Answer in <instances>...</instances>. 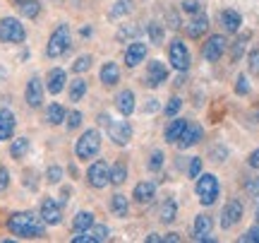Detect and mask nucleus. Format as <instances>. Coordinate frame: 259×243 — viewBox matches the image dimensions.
Returning a JSON list of instances; mask_svg holds the SVG:
<instances>
[{
  "instance_id": "45",
  "label": "nucleus",
  "mask_w": 259,
  "mask_h": 243,
  "mask_svg": "<svg viewBox=\"0 0 259 243\" xmlns=\"http://www.w3.org/2000/svg\"><path fill=\"white\" fill-rule=\"evenodd\" d=\"M92 234H94V238H96V243H99V241H106V238H108V226L99 224V226H96V229L92 231Z\"/></svg>"
},
{
  "instance_id": "17",
  "label": "nucleus",
  "mask_w": 259,
  "mask_h": 243,
  "mask_svg": "<svg viewBox=\"0 0 259 243\" xmlns=\"http://www.w3.org/2000/svg\"><path fill=\"white\" fill-rule=\"evenodd\" d=\"M206 29H209V19H206V15H204V12H197V15L192 17V22L185 27V31H187V37L190 39H199Z\"/></svg>"
},
{
  "instance_id": "48",
  "label": "nucleus",
  "mask_w": 259,
  "mask_h": 243,
  "mask_svg": "<svg viewBox=\"0 0 259 243\" xmlns=\"http://www.w3.org/2000/svg\"><path fill=\"white\" fill-rule=\"evenodd\" d=\"M8 186H10V173H8V168L0 166V193H3Z\"/></svg>"
},
{
  "instance_id": "36",
  "label": "nucleus",
  "mask_w": 259,
  "mask_h": 243,
  "mask_svg": "<svg viewBox=\"0 0 259 243\" xmlns=\"http://www.w3.org/2000/svg\"><path fill=\"white\" fill-rule=\"evenodd\" d=\"M89 67H92V56H79L77 60H74L72 70L74 73H87Z\"/></svg>"
},
{
  "instance_id": "21",
  "label": "nucleus",
  "mask_w": 259,
  "mask_h": 243,
  "mask_svg": "<svg viewBox=\"0 0 259 243\" xmlns=\"http://www.w3.org/2000/svg\"><path fill=\"white\" fill-rule=\"evenodd\" d=\"M12 130H15V116H12V111L3 109V111H0V142L10 140V137H12Z\"/></svg>"
},
{
  "instance_id": "53",
  "label": "nucleus",
  "mask_w": 259,
  "mask_h": 243,
  "mask_svg": "<svg viewBox=\"0 0 259 243\" xmlns=\"http://www.w3.org/2000/svg\"><path fill=\"white\" fill-rule=\"evenodd\" d=\"M147 241L156 243V241H161V236H158V234H149V236H147Z\"/></svg>"
},
{
  "instance_id": "23",
  "label": "nucleus",
  "mask_w": 259,
  "mask_h": 243,
  "mask_svg": "<svg viewBox=\"0 0 259 243\" xmlns=\"http://www.w3.org/2000/svg\"><path fill=\"white\" fill-rule=\"evenodd\" d=\"M211 231V217L199 215L194 219V241H202V236H206Z\"/></svg>"
},
{
  "instance_id": "3",
  "label": "nucleus",
  "mask_w": 259,
  "mask_h": 243,
  "mask_svg": "<svg viewBox=\"0 0 259 243\" xmlns=\"http://www.w3.org/2000/svg\"><path fill=\"white\" fill-rule=\"evenodd\" d=\"M194 190H197L202 205H213L216 197H219V178L213 176V173H199Z\"/></svg>"
},
{
  "instance_id": "15",
  "label": "nucleus",
  "mask_w": 259,
  "mask_h": 243,
  "mask_svg": "<svg viewBox=\"0 0 259 243\" xmlns=\"http://www.w3.org/2000/svg\"><path fill=\"white\" fill-rule=\"evenodd\" d=\"M154 195H156V183H154V181H142V183H137V186H135V193H132V197H135L137 202H142V205L151 202Z\"/></svg>"
},
{
  "instance_id": "25",
  "label": "nucleus",
  "mask_w": 259,
  "mask_h": 243,
  "mask_svg": "<svg viewBox=\"0 0 259 243\" xmlns=\"http://www.w3.org/2000/svg\"><path fill=\"white\" fill-rule=\"evenodd\" d=\"M176 217H178V205H176V200H166L163 202V207H161V222L163 224H173L176 222Z\"/></svg>"
},
{
  "instance_id": "26",
  "label": "nucleus",
  "mask_w": 259,
  "mask_h": 243,
  "mask_svg": "<svg viewBox=\"0 0 259 243\" xmlns=\"http://www.w3.org/2000/svg\"><path fill=\"white\" fill-rule=\"evenodd\" d=\"M111 210H113V215L115 217H127V212H130V202H127V197L125 195H113V200H111Z\"/></svg>"
},
{
  "instance_id": "50",
  "label": "nucleus",
  "mask_w": 259,
  "mask_h": 243,
  "mask_svg": "<svg viewBox=\"0 0 259 243\" xmlns=\"http://www.w3.org/2000/svg\"><path fill=\"white\" fill-rule=\"evenodd\" d=\"M247 164H250L252 168H259V150H254L250 157H247Z\"/></svg>"
},
{
  "instance_id": "44",
  "label": "nucleus",
  "mask_w": 259,
  "mask_h": 243,
  "mask_svg": "<svg viewBox=\"0 0 259 243\" xmlns=\"http://www.w3.org/2000/svg\"><path fill=\"white\" fill-rule=\"evenodd\" d=\"M235 92L238 94H250V84H247V77L245 75L238 77V82H235Z\"/></svg>"
},
{
  "instance_id": "28",
  "label": "nucleus",
  "mask_w": 259,
  "mask_h": 243,
  "mask_svg": "<svg viewBox=\"0 0 259 243\" xmlns=\"http://www.w3.org/2000/svg\"><path fill=\"white\" fill-rule=\"evenodd\" d=\"M46 121L51 123V125H60V123L65 121V109L60 103H51L46 109Z\"/></svg>"
},
{
  "instance_id": "46",
  "label": "nucleus",
  "mask_w": 259,
  "mask_h": 243,
  "mask_svg": "<svg viewBox=\"0 0 259 243\" xmlns=\"http://www.w3.org/2000/svg\"><path fill=\"white\" fill-rule=\"evenodd\" d=\"M199 173H202V159H199V157H194L192 164H190V178H197Z\"/></svg>"
},
{
  "instance_id": "12",
  "label": "nucleus",
  "mask_w": 259,
  "mask_h": 243,
  "mask_svg": "<svg viewBox=\"0 0 259 243\" xmlns=\"http://www.w3.org/2000/svg\"><path fill=\"white\" fill-rule=\"evenodd\" d=\"M202 125H197V123H187L185 130H183V135L178 137V147L180 150H187V147H192V145H197V142L202 140Z\"/></svg>"
},
{
  "instance_id": "42",
  "label": "nucleus",
  "mask_w": 259,
  "mask_h": 243,
  "mask_svg": "<svg viewBox=\"0 0 259 243\" xmlns=\"http://www.w3.org/2000/svg\"><path fill=\"white\" fill-rule=\"evenodd\" d=\"M46 178H48V183H60V178H63V168L51 166L48 168V173H46Z\"/></svg>"
},
{
  "instance_id": "37",
  "label": "nucleus",
  "mask_w": 259,
  "mask_h": 243,
  "mask_svg": "<svg viewBox=\"0 0 259 243\" xmlns=\"http://www.w3.org/2000/svg\"><path fill=\"white\" fill-rule=\"evenodd\" d=\"M180 109H183V99H180V96H173V99L166 103V116H176Z\"/></svg>"
},
{
  "instance_id": "16",
  "label": "nucleus",
  "mask_w": 259,
  "mask_h": 243,
  "mask_svg": "<svg viewBox=\"0 0 259 243\" xmlns=\"http://www.w3.org/2000/svg\"><path fill=\"white\" fill-rule=\"evenodd\" d=\"M44 101V87H41V80L38 77H31L27 84V103L31 109H38Z\"/></svg>"
},
{
  "instance_id": "40",
  "label": "nucleus",
  "mask_w": 259,
  "mask_h": 243,
  "mask_svg": "<svg viewBox=\"0 0 259 243\" xmlns=\"http://www.w3.org/2000/svg\"><path fill=\"white\" fill-rule=\"evenodd\" d=\"M65 118H67V128H70V130H74V128L82 125V113L79 111H72L70 116H65Z\"/></svg>"
},
{
  "instance_id": "2",
  "label": "nucleus",
  "mask_w": 259,
  "mask_h": 243,
  "mask_svg": "<svg viewBox=\"0 0 259 243\" xmlns=\"http://www.w3.org/2000/svg\"><path fill=\"white\" fill-rule=\"evenodd\" d=\"M99 150H101V135H99V130H87L77 140V147H74V152H77V157L84 161H89L94 159L96 154H99Z\"/></svg>"
},
{
  "instance_id": "47",
  "label": "nucleus",
  "mask_w": 259,
  "mask_h": 243,
  "mask_svg": "<svg viewBox=\"0 0 259 243\" xmlns=\"http://www.w3.org/2000/svg\"><path fill=\"white\" fill-rule=\"evenodd\" d=\"M250 73L252 75H259V51H252L250 53Z\"/></svg>"
},
{
  "instance_id": "5",
  "label": "nucleus",
  "mask_w": 259,
  "mask_h": 243,
  "mask_svg": "<svg viewBox=\"0 0 259 243\" xmlns=\"http://www.w3.org/2000/svg\"><path fill=\"white\" fill-rule=\"evenodd\" d=\"M24 37H27V31L19 24V19L5 17L0 22V41H5V44H22Z\"/></svg>"
},
{
  "instance_id": "35",
  "label": "nucleus",
  "mask_w": 259,
  "mask_h": 243,
  "mask_svg": "<svg viewBox=\"0 0 259 243\" xmlns=\"http://www.w3.org/2000/svg\"><path fill=\"white\" fill-rule=\"evenodd\" d=\"M132 10V0H118L115 3V8L111 10L113 17H120V15H125V12H130Z\"/></svg>"
},
{
  "instance_id": "34",
  "label": "nucleus",
  "mask_w": 259,
  "mask_h": 243,
  "mask_svg": "<svg viewBox=\"0 0 259 243\" xmlns=\"http://www.w3.org/2000/svg\"><path fill=\"white\" fill-rule=\"evenodd\" d=\"M240 243H259V222L240 236Z\"/></svg>"
},
{
  "instance_id": "43",
  "label": "nucleus",
  "mask_w": 259,
  "mask_h": 243,
  "mask_svg": "<svg viewBox=\"0 0 259 243\" xmlns=\"http://www.w3.org/2000/svg\"><path fill=\"white\" fill-rule=\"evenodd\" d=\"M183 10H185V12L197 15V12L202 10V0H185V3H183Z\"/></svg>"
},
{
  "instance_id": "39",
  "label": "nucleus",
  "mask_w": 259,
  "mask_h": 243,
  "mask_svg": "<svg viewBox=\"0 0 259 243\" xmlns=\"http://www.w3.org/2000/svg\"><path fill=\"white\" fill-rule=\"evenodd\" d=\"M163 166V152H154V154H151V159H149V168H151V171H158V168Z\"/></svg>"
},
{
  "instance_id": "11",
  "label": "nucleus",
  "mask_w": 259,
  "mask_h": 243,
  "mask_svg": "<svg viewBox=\"0 0 259 243\" xmlns=\"http://www.w3.org/2000/svg\"><path fill=\"white\" fill-rule=\"evenodd\" d=\"M106 128H108V135L115 145H127L130 137H132V128H130L127 121H111Z\"/></svg>"
},
{
  "instance_id": "38",
  "label": "nucleus",
  "mask_w": 259,
  "mask_h": 243,
  "mask_svg": "<svg viewBox=\"0 0 259 243\" xmlns=\"http://www.w3.org/2000/svg\"><path fill=\"white\" fill-rule=\"evenodd\" d=\"M72 243H96L94 234L87 229V231H77V236H72Z\"/></svg>"
},
{
  "instance_id": "22",
  "label": "nucleus",
  "mask_w": 259,
  "mask_h": 243,
  "mask_svg": "<svg viewBox=\"0 0 259 243\" xmlns=\"http://www.w3.org/2000/svg\"><path fill=\"white\" fill-rule=\"evenodd\" d=\"M118 80H120L118 65H115V63H106V65L101 67V82L106 84V87H113V84H118Z\"/></svg>"
},
{
  "instance_id": "27",
  "label": "nucleus",
  "mask_w": 259,
  "mask_h": 243,
  "mask_svg": "<svg viewBox=\"0 0 259 243\" xmlns=\"http://www.w3.org/2000/svg\"><path fill=\"white\" fill-rule=\"evenodd\" d=\"M94 226V215L92 212H77L72 222V229L74 231H87V229H92Z\"/></svg>"
},
{
  "instance_id": "30",
  "label": "nucleus",
  "mask_w": 259,
  "mask_h": 243,
  "mask_svg": "<svg viewBox=\"0 0 259 243\" xmlns=\"http://www.w3.org/2000/svg\"><path fill=\"white\" fill-rule=\"evenodd\" d=\"M84 94H87V82H84L82 77H77L70 82V101H79Z\"/></svg>"
},
{
  "instance_id": "55",
  "label": "nucleus",
  "mask_w": 259,
  "mask_h": 243,
  "mask_svg": "<svg viewBox=\"0 0 259 243\" xmlns=\"http://www.w3.org/2000/svg\"><path fill=\"white\" fill-rule=\"evenodd\" d=\"M12 3H15V5H19V3H24V0H12Z\"/></svg>"
},
{
  "instance_id": "8",
  "label": "nucleus",
  "mask_w": 259,
  "mask_h": 243,
  "mask_svg": "<svg viewBox=\"0 0 259 243\" xmlns=\"http://www.w3.org/2000/svg\"><path fill=\"white\" fill-rule=\"evenodd\" d=\"M226 46H228V41H226L221 34H213V37H209V41H206V44H204V48H202L204 60H209V63H216V60L223 56Z\"/></svg>"
},
{
  "instance_id": "18",
  "label": "nucleus",
  "mask_w": 259,
  "mask_h": 243,
  "mask_svg": "<svg viewBox=\"0 0 259 243\" xmlns=\"http://www.w3.org/2000/svg\"><path fill=\"white\" fill-rule=\"evenodd\" d=\"M115 106H118V111L127 118L130 113L135 111V92H132V89H122V92L115 96Z\"/></svg>"
},
{
  "instance_id": "49",
  "label": "nucleus",
  "mask_w": 259,
  "mask_h": 243,
  "mask_svg": "<svg viewBox=\"0 0 259 243\" xmlns=\"http://www.w3.org/2000/svg\"><path fill=\"white\" fill-rule=\"evenodd\" d=\"M149 34H151V39H154V41H161V29H158V24H149Z\"/></svg>"
},
{
  "instance_id": "56",
  "label": "nucleus",
  "mask_w": 259,
  "mask_h": 243,
  "mask_svg": "<svg viewBox=\"0 0 259 243\" xmlns=\"http://www.w3.org/2000/svg\"><path fill=\"white\" fill-rule=\"evenodd\" d=\"M257 121H259V109H257Z\"/></svg>"
},
{
  "instance_id": "31",
  "label": "nucleus",
  "mask_w": 259,
  "mask_h": 243,
  "mask_svg": "<svg viewBox=\"0 0 259 243\" xmlns=\"http://www.w3.org/2000/svg\"><path fill=\"white\" fill-rule=\"evenodd\" d=\"M19 12H22V17H36L38 12H41V5H38L36 0H24V3H19L17 5Z\"/></svg>"
},
{
  "instance_id": "1",
  "label": "nucleus",
  "mask_w": 259,
  "mask_h": 243,
  "mask_svg": "<svg viewBox=\"0 0 259 243\" xmlns=\"http://www.w3.org/2000/svg\"><path fill=\"white\" fill-rule=\"evenodd\" d=\"M8 229L22 238H41L46 231V222L41 219V215L36 217L34 212H17L8 219Z\"/></svg>"
},
{
  "instance_id": "9",
  "label": "nucleus",
  "mask_w": 259,
  "mask_h": 243,
  "mask_svg": "<svg viewBox=\"0 0 259 243\" xmlns=\"http://www.w3.org/2000/svg\"><path fill=\"white\" fill-rule=\"evenodd\" d=\"M242 212H245L242 202L238 200V197H233L231 202L223 207V212H221V226H223V229H231V226H235L242 219Z\"/></svg>"
},
{
  "instance_id": "51",
  "label": "nucleus",
  "mask_w": 259,
  "mask_h": 243,
  "mask_svg": "<svg viewBox=\"0 0 259 243\" xmlns=\"http://www.w3.org/2000/svg\"><path fill=\"white\" fill-rule=\"evenodd\" d=\"M247 190H250V193H259V176L257 178H252V181H247Z\"/></svg>"
},
{
  "instance_id": "32",
  "label": "nucleus",
  "mask_w": 259,
  "mask_h": 243,
  "mask_svg": "<svg viewBox=\"0 0 259 243\" xmlns=\"http://www.w3.org/2000/svg\"><path fill=\"white\" fill-rule=\"evenodd\" d=\"M125 178H127V166H125L122 161H118V164L111 168V183L113 186H122Z\"/></svg>"
},
{
  "instance_id": "33",
  "label": "nucleus",
  "mask_w": 259,
  "mask_h": 243,
  "mask_svg": "<svg viewBox=\"0 0 259 243\" xmlns=\"http://www.w3.org/2000/svg\"><path fill=\"white\" fill-rule=\"evenodd\" d=\"M247 41H250V34H242L235 44H233V53H231V58H233V63H238L240 60V56L245 53V46H247Z\"/></svg>"
},
{
  "instance_id": "10",
  "label": "nucleus",
  "mask_w": 259,
  "mask_h": 243,
  "mask_svg": "<svg viewBox=\"0 0 259 243\" xmlns=\"http://www.w3.org/2000/svg\"><path fill=\"white\" fill-rule=\"evenodd\" d=\"M168 80V67L166 63H161V60H151L147 65V84L151 89H156L161 84Z\"/></svg>"
},
{
  "instance_id": "19",
  "label": "nucleus",
  "mask_w": 259,
  "mask_h": 243,
  "mask_svg": "<svg viewBox=\"0 0 259 243\" xmlns=\"http://www.w3.org/2000/svg\"><path fill=\"white\" fill-rule=\"evenodd\" d=\"M65 82H67V77H65V70H60V67H56V70H51L46 77V87L51 94H60L63 92Z\"/></svg>"
},
{
  "instance_id": "41",
  "label": "nucleus",
  "mask_w": 259,
  "mask_h": 243,
  "mask_svg": "<svg viewBox=\"0 0 259 243\" xmlns=\"http://www.w3.org/2000/svg\"><path fill=\"white\" fill-rule=\"evenodd\" d=\"M139 31H142V29L139 27H122L120 31H118V39H135V37H139Z\"/></svg>"
},
{
  "instance_id": "6",
  "label": "nucleus",
  "mask_w": 259,
  "mask_h": 243,
  "mask_svg": "<svg viewBox=\"0 0 259 243\" xmlns=\"http://www.w3.org/2000/svg\"><path fill=\"white\" fill-rule=\"evenodd\" d=\"M87 178H89V186L92 188H106L108 183H111V168H108V164H106L103 159H99L89 166Z\"/></svg>"
},
{
  "instance_id": "13",
  "label": "nucleus",
  "mask_w": 259,
  "mask_h": 243,
  "mask_svg": "<svg viewBox=\"0 0 259 243\" xmlns=\"http://www.w3.org/2000/svg\"><path fill=\"white\" fill-rule=\"evenodd\" d=\"M60 217H63V212H60V205H58L53 197H46V200L41 202V219H44L46 224L56 226V224H60Z\"/></svg>"
},
{
  "instance_id": "24",
  "label": "nucleus",
  "mask_w": 259,
  "mask_h": 243,
  "mask_svg": "<svg viewBox=\"0 0 259 243\" xmlns=\"http://www.w3.org/2000/svg\"><path fill=\"white\" fill-rule=\"evenodd\" d=\"M187 121L185 118H176V121H170V125L166 128V140L168 142H178V137L183 135V130H185Z\"/></svg>"
},
{
  "instance_id": "52",
  "label": "nucleus",
  "mask_w": 259,
  "mask_h": 243,
  "mask_svg": "<svg viewBox=\"0 0 259 243\" xmlns=\"http://www.w3.org/2000/svg\"><path fill=\"white\" fill-rule=\"evenodd\" d=\"M161 241H163V243H178V241H180V236H178V234H166V236H161Z\"/></svg>"
},
{
  "instance_id": "29",
  "label": "nucleus",
  "mask_w": 259,
  "mask_h": 243,
  "mask_svg": "<svg viewBox=\"0 0 259 243\" xmlns=\"http://www.w3.org/2000/svg\"><path fill=\"white\" fill-rule=\"evenodd\" d=\"M27 152H29V140L27 137H17V140H12V147H10L12 159H22Z\"/></svg>"
},
{
  "instance_id": "4",
  "label": "nucleus",
  "mask_w": 259,
  "mask_h": 243,
  "mask_svg": "<svg viewBox=\"0 0 259 243\" xmlns=\"http://www.w3.org/2000/svg\"><path fill=\"white\" fill-rule=\"evenodd\" d=\"M67 48H70V27H67V24H60V27L51 34V39H48L46 53L51 58H58V56H63Z\"/></svg>"
},
{
  "instance_id": "54",
  "label": "nucleus",
  "mask_w": 259,
  "mask_h": 243,
  "mask_svg": "<svg viewBox=\"0 0 259 243\" xmlns=\"http://www.w3.org/2000/svg\"><path fill=\"white\" fill-rule=\"evenodd\" d=\"M254 217H257V222H259V197H257V210H254Z\"/></svg>"
},
{
  "instance_id": "14",
  "label": "nucleus",
  "mask_w": 259,
  "mask_h": 243,
  "mask_svg": "<svg viewBox=\"0 0 259 243\" xmlns=\"http://www.w3.org/2000/svg\"><path fill=\"white\" fill-rule=\"evenodd\" d=\"M144 58H147V44H142V41L130 44L127 51H125V63H127V67H137Z\"/></svg>"
},
{
  "instance_id": "7",
  "label": "nucleus",
  "mask_w": 259,
  "mask_h": 243,
  "mask_svg": "<svg viewBox=\"0 0 259 243\" xmlns=\"http://www.w3.org/2000/svg\"><path fill=\"white\" fill-rule=\"evenodd\" d=\"M168 56H170V63H173V67H176V70H180V73H185L187 67H190V51H187V46L183 44V41H180V39L170 41Z\"/></svg>"
},
{
  "instance_id": "20",
  "label": "nucleus",
  "mask_w": 259,
  "mask_h": 243,
  "mask_svg": "<svg viewBox=\"0 0 259 243\" xmlns=\"http://www.w3.org/2000/svg\"><path fill=\"white\" fill-rule=\"evenodd\" d=\"M221 24H223V29H226L228 34H235V31L240 29V24H242L240 12H235V10H223L221 12Z\"/></svg>"
}]
</instances>
